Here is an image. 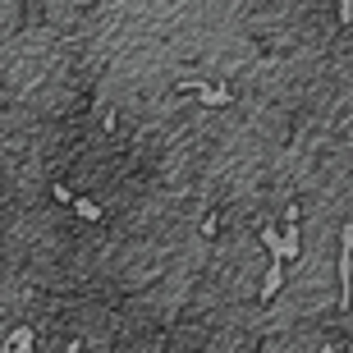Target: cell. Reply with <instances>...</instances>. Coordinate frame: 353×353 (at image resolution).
<instances>
[{
	"instance_id": "7a4b0ae2",
	"label": "cell",
	"mask_w": 353,
	"mask_h": 353,
	"mask_svg": "<svg viewBox=\"0 0 353 353\" xmlns=\"http://www.w3.org/2000/svg\"><path fill=\"white\" fill-rule=\"evenodd\" d=\"M280 252L289 257H299V207H285V234H280Z\"/></svg>"
},
{
	"instance_id": "52a82bcc",
	"label": "cell",
	"mask_w": 353,
	"mask_h": 353,
	"mask_svg": "<svg viewBox=\"0 0 353 353\" xmlns=\"http://www.w3.org/2000/svg\"><path fill=\"white\" fill-rule=\"evenodd\" d=\"M51 193H55V202H69V197H74V188H69V183H55Z\"/></svg>"
},
{
	"instance_id": "5b68a950",
	"label": "cell",
	"mask_w": 353,
	"mask_h": 353,
	"mask_svg": "<svg viewBox=\"0 0 353 353\" xmlns=\"http://www.w3.org/2000/svg\"><path fill=\"white\" fill-rule=\"evenodd\" d=\"M32 344H37V330H32V326H19L10 340H5V353H28Z\"/></svg>"
},
{
	"instance_id": "277c9868",
	"label": "cell",
	"mask_w": 353,
	"mask_h": 353,
	"mask_svg": "<svg viewBox=\"0 0 353 353\" xmlns=\"http://www.w3.org/2000/svg\"><path fill=\"white\" fill-rule=\"evenodd\" d=\"M69 207H74V211H79V216H83V221H88V225H101L105 221V211L101 207H97V202H92V197H69Z\"/></svg>"
},
{
	"instance_id": "ba28073f",
	"label": "cell",
	"mask_w": 353,
	"mask_h": 353,
	"mask_svg": "<svg viewBox=\"0 0 353 353\" xmlns=\"http://www.w3.org/2000/svg\"><path fill=\"white\" fill-rule=\"evenodd\" d=\"M216 230H221V221H216V216H207V221H202V234L216 239Z\"/></svg>"
},
{
	"instance_id": "9c48e42d",
	"label": "cell",
	"mask_w": 353,
	"mask_h": 353,
	"mask_svg": "<svg viewBox=\"0 0 353 353\" xmlns=\"http://www.w3.org/2000/svg\"><path fill=\"white\" fill-rule=\"evenodd\" d=\"M340 23H353V0H340Z\"/></svg>"
},
{
	"instance_id": "3957f363",
	"label": "cell",
	"mask_w": 353,
	"mask_h": 353,
	"mask_svg": "<svg viewBox=\"0 0 353 353\" xmlns=\"http://www.w3.org/2000/svg\"><path fill=\"white\" fill-rule=\"evenodd\" d=\"M280 289H285V257H280V252H271V266H266V285H262V303H271Z\"/></svg>"
},
{
	"instance_id": "6da1fadb",
	"label": "cell",
	"mask_w": 353,
	"mask_h": 353,
	"mask_svg": "<svg viewBox=\"0 0 353 353\" xmlns=\"http://www.w3.org/2000/svg\"><path fill=\"white\" fill-rule=\"evenodd\" d=\"M174 92H179V97H193V101H202V105H211V110L230 105V92L211 88V83H202V79H179V83H174Z\"/></svg>"
},
{
	"instance_id": "8992f818",
	"label": "cell",
	"mask_w": 353,
	"mask_h": 353,
	"mask_svg": "<svg viewBox=\"0 0 353 353\" xmlns=\"http://www.w3.org/2000/svg\"><path fill=\"white\" fill-rule=\"evenodd\" d=\"M262 243L271 252H280V230H271V225H262ZM280 257H285V252H280Z\"/></svg>"
}]
</instances>
